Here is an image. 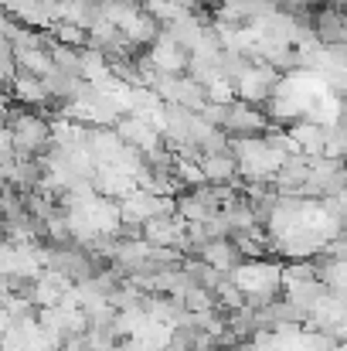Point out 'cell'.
Listing matches in <instances>:
<instances>
[{
	"label": "cell",
	"instance_id": "1",
	"mask_svg": "<svg viewBox=\"0 0 347 351\" xmlns=\"http://www.w3.org/2000/svg\"><path fill=\"white\" fill-rule=\"evenodd\" d=\"M198 164L205 171V178L211 184H231L238 174H242V164L235 157V150H215V154H198Z\"/></svg>",
	"mask_w": 347,
	"mask_h": 351
}]
</instances>
